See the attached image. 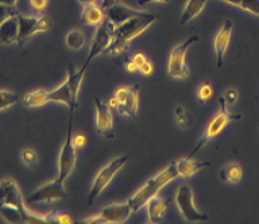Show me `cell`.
<instances>
[{
	"label": "cell",
	"mask_w": 259,
	"mask_h": 224,
	"mask_svg": "<svg viewBox=\"0 0 259 224\" xmlns=\"http://www.w3.org/2000/svg\"><path fill=\"white\" fill-rule=\"evenodd\" d=\"M157 20H159V17L156 14L145 12L144 14L131 18L127 22L116 27L115 41H113L108 54H111L112 57L121 56L123 52L127 51L135 39L139 38L146 30H149L152 25L156 24Z\"/></svg>",
	"instance_id": "6da1fadb"
},
{
	"label": "cell",
	"mask_w": 259,
	"mask_h": 224,
	"mask_svg": "<svg viewBox=\"0 0 259 224\" xmlns=\"http://www.w3.org/2000/svg\"><path fill=\"white\" fill-rule=\"evenodd\" d=\"M178 178L179 175L178 171H176L175 161H172L169 165L165 166L162 170H160L159 173L155 174L154 176L147 179V180L128 198L127 202L130 207H131L132 212L136 213L139 212V210H141L142 208L146 207V204L150 200H152L154 198H156L157 195H159L160 190L164 189L167 184L176 180Z\"/></svg>",
	"instance_id": "7a4b0ae2"
},
{
	"label": "cell",
	"mask_w": 259,
	"mask_h": 224,
	"mask_svg": "<svg viewBox=\"0 0 259 224\" xmlns=\"http://www.w3.org/2000/svg\"><path fill=\"white\" fill-rule=\"evenodd\" d=\"M88 66L83 63L81 68L68 72L63 82L58 87L49 91V100L51 102H57L64 105L71 111H76L79 106V93L82 85L86 77Z\"/></svg>",
	"instance_id": "3957f363"
},
{
	"label": "cell",
	"mask_w": 259,
	"mask_h": 224,
	"mask_svg": "<svg viewBox=\"0 0 259 224\" xmlns=\"http://www.w3.org/2000/svg\"><path fill=\"white\" fill-rule=\"evenodd\" d=\"M240 119H242V115L233 114V112L229 110V107L225 105L224 100H223V98H219V101H218V111L214 114V116L211 117L210 121L208 122L203 135H201L200 139L196 142V145L194 146L193 151H191L189 156L198 155L204 147L208 146L213 140H215L217 137L224 131V129L230 124V122L238 121V120Z\"/></svg>",
	"instance_id": "277c9868"
},
{
	"label": "cell",
	"mask_w": 259,
	"mask_h": 224,
	"mask_svg": "<svg viewBox=\"0 0 259 224\" xmlns=\"http://www.w3.org/2000/svg\"><path fill=\"white\" fill-rule=\"evenodd\" d=\"M127 155L117 156V158L112 159L110 163L106 164V165L96 174L95 179H93L92 184H91L90 193H88L87 205L95 204L96 200L105 193V190L110 186V184L112 183V180L116 178V175L127 165Z\"/></svg>",
	"instance_id": "5b68a950"
},
{
	"label": "cell",
	"mask_w": 259,
	"mask_h": 224,
	"mask_svg": "<svg viewBox=\"0 0 259 224\" xmlns=\"http://www.w3.org/2000/svg\"><path fill=\"white\" fill-rule=\"evenodd\" d=\"M199 42H200V38L198 35H191L181 43L172 47L169 54V62H167L169 77H171L172 80H188L190 72H189V67L186 64V54Z\"/></svg>",
	"instance_id": "8992f818"
},
{
	"label": "cell",
	"mask_w": 259,
	"mask_h": 224,
	"mask_svg": "<svg viewBox=\"0 0 259 224\" xmlns=\"http://www.w3.org/2000/svg\"><path fill=\"white\" fill-rule=\"evenodd\" d=\"M77 166V149L73 145V131H72V120L69 119L67 126L66 136L62 142L61 150L58 155V164H57V176L59 180L66 183L69 176L73 174Z\"/></svg>",
	"instance_id": "52a82bcc"
},
{
	"label": "cell",
	"mask_w": 259,
	"mask_h": 224,
	"mask_svg": "<svg viewBox=\"0 0 259 224\" xmlns=\"http://www.w3.org/2000/svg\"><path fill=\"white\" fill-rule=\"evenodd\" d=\"M132 214L134 212L126 200L123 203L106 205L100 212L82 218L79 222L84 224H123L127 222Z\"/></svg>",
	"instance_id": "ba28073f"
},
{
	"label": "cell",
	"mask_w": 259,
	"mask_h": 224,
	"mask_svg": "<svg viewBox=\"0 0 259 224\" xmlns=\"http://www.w3.org/2000/svg\"><path fill=\"white\" fill-rule=\"evenodd\" d=\"M175 204L179 214L188 223H200L209 220V215L200 212L195 205V197L190 186L184 184L175 193Z\"/></svg>",
	"instance_id": "9c48e42d"
},
{
	"label": "cell",
	"mask_w": 259,
	"mask_h": 224,
	"mask_svg": "<svg viewBox=\"0 0 259 224\" xmlns=\"http://www.w3.org/2000/svg\"><path fill=\"white\" fill-rule=\"evenodd\" d=\"M96 33L93 35L92 42L90 44V51H88L87 58L84 63L90 66L97 57L102 56V54L108 53L112 47L113 41H115V30L116 27L107 19L96 28Z\"/></svg>",
	"instance_id": "30bf717a"
},
{
	"label": "cell",
	"mask_w": 259,
	"mask_h": 224,
	"mask_svg": "<svg viewBox=\"0 0 259 224\" xmlns=\"http://www.w3.org/2000/svg\"><path fill=\"white\" fill-rule=\"evenodd\" d=\"M118 114L127 119H135L139 112V86H121L113 93Z\"/></svg>",
	"instance_id": "8fae6325"
},
{
	"label": "cell",
	"mask_w": 259,
	"mask_h": 224,
	"mask_svg": "<svg viewBox=\"0 0 259 224\" xmlns=\"http://www.w3.org/2000/svg\"><path fill=\"white\" fill-rule=\"evenodd\" d=\"M64 184L58 178L54 180L49 181V183L43 184L38 189H35L29 197L25 199V204L27 205H34V204H52L58 200H62L66 197V189H64Z\"/></svg>",
	"instance_id": "7c38bea8"
},
{
	"label": "cell",
	"mask_w": 259,
	"mask_h": 224,
	"mask_svg": "<svg viewBox=\"0 0 259 224\" xmlns=\"http://www.w3.org/2000/svg\"><path fill=\"white\" fill-rule=\"evenodd\" d=\"M19 19V39L18 43L28 41L33 35L47 33L52 29V19L46 15L18 14Z\"/></svg>",
	"instance_id": "4fadbf2b"
},
{
	"label": "cell",
	"mask_w": 259,
	"mask_h": 224,
	"mask_svg": "<svg viewBox=\"0 0 259 224\" xmlns=\"http://www.w3.org/2000/svg\"><path fill=\"white\" fill-rule=\"evenodd\" d=\"M95 124L97 134L107 140L115 137V121H113L112 108L107 102L95 98Z\"/></svg>",
	"instance_id": "5bb4252c"
},
{
	"label": "cell",
	"mask_w": 259,
	"mask_h": 224,
	"mask_svg": "<svg viewBox=\"0 0 259 224\" xmlns=\"http://www.w3.org/2000/svg\"><path fill=\"white\" fill-rule=\"evenodd\" d=\"M233 30H234V23L232 20H225L222 24L220 29L218 30L215 38L213 41L214 54H215V63L218 69H223L227 56L228 48H229L230 41L233 37Z\"/></svg>",
	"instance_id": "9a60e30c"
},
{
	"label": "cell",
	"mask_w": 259,
	"mask_h": 224,
	"mask_svg": "<svg viewBox=\"0 0 259 224\" xmlns=\"http://www.w3.org/2000/svg\"><path fill=\"white\" fill-rule=\"evenodd\" d=\"M0 204L15 205L22 209L27 207L24 198L14 179L7 178L0 180Z\"/></svg>",
	"instance_id": "2e32d148"
},
{
	"label": "cell",
	"mask_w": 259,
	"mask_h": 224,
	"mask_svg": "<svg viewBox=\"0 0 259 224\" xmlns=\"http://www.w3.org/2000/svg\"><path fill=\"white\" fill-rule=\"evenodd\" d=\"M106 13V19L108 22L112 23L115 27H118L122 23L127 22L128 19L135 17H139V15L144 14L145 10H140V9H135V8L128 7V5L123 4V3L117 2L115 4H112L111 7L106 8L105 9Z\"/></svg>",
	"instance_id": "e0dca14e"
},
{
	"label": "cell",
	"mask_w": 259,
	"mask_h": 224,
	"mask_svg": "<svg viewBox=\"0 0 259 224\" xmlns=\"http://www.w3.org/2000/svg\"><path fill=\"white\" fill-rule=\"evenodd\" d=\"M176 171H178L179 178L181 179H190L201 170L206 168H210L211 164L208 161L199 160V159H194V156H188V158L180 159V160L175 161Z\"/></svg>",
	"instance_id": "ac0fdd59"
},
{
	"label": "cell",
	"mask_w": 259,
	"mask_h": 224,
	"mask_svg": "<svg viewBox=\"0 0 259 224\" xmlns=\"http://www.w3.org/2000/svg\"><path fill=\"white\" fill-rule=\"evenodd\" d=\"M18 14L8 18L0 24V46H12V44L18 43V39H19Z\"/></svg>",
	"instance_id": "d6986e66"
},
{
	"label": "cell",
	"mask_w": 259,
	"mask_h": 224,
	"mask_svg": "<svg viewBox=\"0 0 259 224\" xmlns=\"http://www.w3.org/2000/svg\"><path fill=\"white\" fill-rule=\"evenodd\" d=\"M167 202L162 198H154L146 204V214L147 223L150 224H159L164 220L165 215L167 213Z\"/></svg>",
	"instance_id": "ffe728a7"
},
{
	"label": "cell",
	"mask_w": 259,
	"mask_h": 224,
	"mask_svg": "<svg viewBox=\"0 0 259 224\" xmlns=\"http://www.w3.org/2000/svg\"><path fill=\"white\" fill-rule=\"evenodd\" d=\"M106 20L105 9L101 4L86 5L82 9V23L87 27L97 28Z\"/></svg>",
	"instance_id": "44dd1931"
},
{
	"label": "cell",
	"mask_w": 259,
	"mask_h": 224,
	"mask_svg": "<svg viewBox=\"0 0 259 224\" xmlns=\"http://www.w3.org/2000/svg\"><path fill=\"white\" fill-rule=\"evenodd\" d=\"M208 3L209 0H188L184 5L183 13L180 15V20H179L180 25H186L196 19L205 9Z\"/></svg>",
	"instance_id": "7402d4cb"
},
{
	"label": "cell",
	"mask_w": 259,
	"mask_h": 224,
	"mask_svg": "<svg viewBox=\"0 0 259 224\" xmlns=\"http://www.w3.org/2000/svg\"><path fill=\"white\" fill-rule=\"evenodd\" d=\"M23 105L27 108H39L44 107L46 105H48L51 102L49 100V91L47 90H34L27 92L22 98H20Z\"/></svg>",
	"instance_id": "603a6c76"
},
{
	"label": "cell",
	"mask_w": 259,
	"mask_h": 224,
	"mask_svg": "<svg viewBox=\"0 0 259 224\" xmlns=\"http://www.w3.org/2000/svg\"><path fill=\"white\" fill-rule=\"evenodd\" d=\"M25 208H18L15 205H10V204H0V215H2L3 219L8 223L12 224H24L25 223V218H24V213Z\"/></svg>",
	"instance_id": "cb8c5ba5"
},
{
	"label": "cell",
	"mask_w": 259,
	"mask_h": 224,
	"mask_svg": "<svg viewBox=\"0 0 259 224\" xmlns=\"http://www.w3.org/2000/svg\"><path fill=\"white\" fill-rule=\"evenodd\" d=\"M219 178L228 185H235L243 179V169L239 164L230 163L222 169Z\"/></svg>",
	"instance_id": "d4e9b609"
},
{
	"label": "cell",
	"mask_w": 259,
	"mask_h": 224,
	"mask_svg": "<svg viewBox=\"0 0 259 224\" xmlns=\"http://www.w3.org/2000/svg\"><path fill=\"white\" fill-rule=\"evenodd\" d=\"M64 42H66L67 48L76 52V51H81V49H83L84 47H86L87 37L86 34H84L83 30L72 29L66 34Z\"/></svg>",
	"instance_id": "484cf974"
},
{
	"label": "cell",
	"mask_w": 259,
	"mask_h": 224,
	"mask_svg": "<svg viewBox=\"0 0 259 224\" xmlns=\"http://www.w3.org/2000/svg\"><path fill=\"white\" fill-rule=\"evenodd\" d=\"M223 3L238 8L243 12L250 13V14L259 17V0H220Z\"/></svg>",
	"instance_id": "4316f807"
},
{
	"label": "cell",
	"mask_w": 259,
	"mask_h": 224,
	"mask_svg": "<svg viewBox=\"0 0 259 224\" xmlns=\"http://www.w3.org/2000/svg\"><path fill=\"white\" fill-rule=\"evenodd\" d=\"M19 95L12 90H0V112L13 108L19 102Z\"/></svg>",
	"instance_id": "83f0119b"
},
{
	"label": "cell",
	"mask_w": 259,
	"mask_h": 224,
	"mask_svg": "<svg viewBox=\"0 0 259 224\" xmlns=\"http://www.w3.org/2000/svg\"><path fill=\"white\" fill-rule=\"evenodd\" d=\"M214 96H215V90H214V86L210 82H203L198 87L196 97H198V101L201 105H205L209 101L213 100Z\"/></svg>",
	"instance_id": "f1b7e54d"
},
{
	"label": "cell",
	"mask_w": 259,
	"mask_h": 224,
	"mask_svg": "<svg viewBox=\"0 0 259 224\" xmlns=\"http://www.w3.org/2000/svg\"><path fill=\"white\" fill-rule=\"evenodd\" d=\"M20 159H22V163L24 164L27 168H37L38 161H39V156L38 153L34 149H30V147H24L20 151Z\"/></svg>",
	"instance_id": "f546056e"
},
{
	"label": "cell",
	"mask_w": 259,
	"mask_h": 224,
	"mask_svg": "<svg viewBox=\"0 0 259 224\" xmlns=\"http://www.w3.org/2000/svg\"><path fill=\"white\" fill-rule=\"evenodd\" d=\"M222 98L224 100L225 105L230 108L238 102V100H239V92H238V90H235V88H228Z\"/></svg>",
	"instance_id": "4dcf8cb0"
},
{
	"label": "cell",
	"mask_w": 259,
	"mask_h": 224,
	"mask_svg": "<svg viewBox=\"0 0 259 224\" xmlns=\"http://www.w3.org/2000/svg\"><path fill=\"white\" fill-rule=\"evenodd\" d=\"M18 12L15 10V7H9V5H5L0 3V24H2L4 20H7L8 18L13 17V15H17Z\"/></svg>",
	"instance_id": "1f68e13d"
},
{
	"label": "cell",
	"mask_w": 259,
	"mask_h": 224,
	"mask_svg": "<svg viewBox=\"0 0 259 224\" xmlns=\"http://www.w3.org/2000/svg\"><path fill=\"white\" fill-rule=\"evenodd\" d=\"M139 72H140V74L144 76V77H151V76L154 74V72H155L154 63H152L151 61H149V59H147V61L145 62L142 66H140Z\"/></svg>",
	"instance_id": "d6a6232c"
},
{
	"label": "cell",
	"mask_w": 259,
	"mask_h": 224,
	"mask_svg": "<svg viewBox=\"0 0 259 224\" xmlns=\"http://www.w3.org/2000/svg\"><path fill=\"white\" fill-rule=\"evenodd\" d=\"M73 145H74V147H76L77 150L84 149V147H86V145H87V136H86V135L82 134V132L73 135Z\"/></svg>",
	"instance_id": "836d02e7"
},
{
	"label": "cell",
	"mask_w": 259,
	"mask_h": 224,
	"mask_svg": "<svg viewBox=\"0 0 259 224\" xmlns=\"http://www.w3.org/2000/svg\"><path fill=\"white\" fill-rule=\"evenodd\" d=\"M130 59H131V61L140 68V66H142V64L147 61V57L146 54L142 53V52H136V53H134L130 57Z\"/></svg>",
	"instance_id": "e575fe53"
},
{
	"label": "cell",
	"mask_w": 259,
	"mask_h": 224,
	"mask_svg": "<svg viewBox=\"0 0 259 224\" xmlns=\"http://www.w3.org/2000/svg\"><path fill=\"white\" fill-rule=\"evenodd\" d=\"M175 122L179 127L181 129H188L190 126V120L186 115H181V116H175Z\"/></svg>",
	"instance_id": "d590c367"
},
{
	"label": "cell",
	"mask_w": 259,
	"mask_h": 224,
	"mask_svg": "<svg viewBox=\"0 0 259 224\" xmlns=\"http://www.w3.org/2000/svg\"><path fill=\"white\" fill-rule=\"evenodd\" d=\"M30 5L37 12H44L47 7H48V0H30Z\"/></svg>",
	"instance_id": "8d00e7d4"
},
{
	"label": "cell",
	"mask_w": 259,
	"mask_h": 224,
	"mask_svg": "<svg viewBox=\"0 0 259 224\" xmlns=\"http://www.w3.org/2000/svg\"><path fill=\"white\" fill-rule=\"evenodd\" d=\"M74 223L73 218L67 213H58V224H72Z\"/></svg>",
	"instance_id": "74e56055"
},
{
	"label": "cell",
	"mask_w": 259,
	"mask_h": 224,
	"mask_svg": "<svg viewBox=\"0 0 259 224\" xmlns=\"http://www.w3.org/2000/svg\"><path fill=\"white\" fill-rule=\"evenodd\" d=\"M125 69H126V72L130 74H135L136 72H139V67H137L136 64L131 61V59H128V61L125 63Z\"/></svg>",
	"instance_id": "f35d334b"
},
{
	"label": "cell",
	"mask_w": 259,
	"mask_h": 224,
	"mask_svg": "<svg viewBox=\"0 0 259 224\" xmlns=\"http://www.w3.org/2000/svg\"><path fill=\"white\" fill-rule=\"evenodd\" d=\"M171 0H139L140 7H146L150 4H156V3H170Z\"/></svg>",
	"instance_id": "ab89813d"
},
{
	"label": "cell",
	"mask_w": 259,
	"mask_h": 224,
	"mask_svg": "<svg viewBox=\"0 0 259 224\" xmlns=\"http://www.w3.org/2000/svg\"><path fill=\"white\" fill-rule=\"evenodd\" d=\"M181 115H186V110L184 106L178 105L174 108V116H181Z\"/></svg>",
	"instance_id": "60d3db41"
},
{
	"label": "cell",
	"mask_w": 259,
	"mask_h": 224,
	"mask_svg": "<svg viewBox=\"0 0 259 224\" xmlns=\"http://www.w3.org/2000/svg\"><path fill=\"white\" fill-rule=\"evenodd\" d=\"M78 3L82 5V7H86V5L101 4V0H78Z\"/></svg>",
	"instance_id": "b9f144b4"
},
{
	"label": "cell",
	"mask_w": 259,
	"mask_h": 224,
	"mask_svg": "<svg viewBox=\"0 0 259 224\" xmlns=\"http://www.w3.org/2000/svg\"><path fill=\"white\" fill-rule=\"evenodd\" d=\"M120 2V0H101V7L103 8V9H106V8L111 7L112 4H115V3Z\"/></svg>",
	"instance_id": "7bdbcfd3"
},
{
	"label": "cell",
	"mask_w": 259,
	"mask_h": 224,
	"mask_svg": "<svg viewBox=\"0 0 259 224\" xmlns=\"http://www.w3.org/2000/svg\"><path fill=\"white\" fill-rule=\"evenodd\" d=\"M18 2H19V0H0V3H2V4L9 5V7H15Z\"/></svg>",
	"instance_id": "ee69618b"
}]
</instances>
